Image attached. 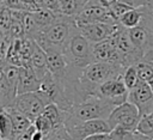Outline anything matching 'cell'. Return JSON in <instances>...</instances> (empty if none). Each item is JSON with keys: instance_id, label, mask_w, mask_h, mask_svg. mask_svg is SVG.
<instances>
[{"instance_id": "cell-3", "label": "cell", "mask_w": 153, "mask_h": 140, "mask_svg": "<svg viewBox=\"0 0 153 140\" xmlns=\"http://www.w3.org/2000/svg\"><path fill=\"white\" fill-rule=\"evenodd\" d=\"M111 127L108 120H88L82 121L67 111L63 127L54 135H59L65 140H84L90 135L110 133Z\"/></svg>"}, {"instance_id": "cell-22", "label": "cell", "mask_w": 153, "mask_h": 140, "mask_svg": "<svg viewBox=\"0 0 153 140\" xmlns=\"http://www.w3.org/2000/svg\"><path fill=\"white\" fill-rule=\"evenodd\" d=\"M33 130H35V126L32 124L29 129H26L25 132L20 133L19 135H17L14 138V140H32V133H33Z\"/></svg>"}, {"instance_id": "cell-23", "label": "cell", "mask_w": 153, "mask_h": 140, "mask_svg": "<svg viewBox=\"0 0 153 140\" xmlns=\"http://www.w3.org/2000/svg\"><path fill=\"white\" fill-rule=\"evenodd\" d=\"M117 1L124 2V4L129 5L130 7H141L147 4V0H116V2Z\"/></svg>"}, {"instance_id": "cell-7", "label": "cell", "mask_w": 153, "mask_h": 140, "mask_svg": "<svg viewBox=\"0 0 153 140\" xmlns=\"http://www.w3.org/2000/svg\"><path fill=\"white\" fill-rule=\"evenodd\" d=\"M140 118H141V114L137 106L130 103L129 101H127L115 106V109L111 111L108 118V122L111 129L115 127H122L124 129L134 132L137 128Z\"/></svg>"}, {"instance_id": "cell-11", "label": "cell", "mask_w": 153, "mask_h": 140, "mask_svg": "<svg viewBox=\"0 0 153 140\" xmlns=\"http://www.w3.org/2000/svg\"><path fill=\"white\" fill-rule=\"evenodd\" d=\"M93 59L94 61L110 62V63H117L123 66L121 54L117 50V47L112 36L105 41L93 44Z\"/></svg>"}, {"instance_id": "cell-12", "label": "cell", "mask_w": 153, "mask_h": 140, "mask_svg": "<svg viewBox=\"0 0 153 140\" xmlns=\"http://www.w3.org/2000/svg\"><path fill=\"white\" fill-rule=\"evenodd\" d=\"M39 86H41V79L36 74V72L30 66H22L18 87H17L18 95L38 91Z\"/></svg>"}, {"instance_id": "cell-25", "label": "cell", "mask_w": 153, "mask_h": 140, "mask_svg": "<svg viewBox=\"0 0 153 140\" xmlns=\"http://www.w3.org/2000/svg\"><path fill=\"white\" fill-rule=\"evenodd\" d=\"M6 106H5V103H4V99H2V97H1V95H0V110H2V109H5Z\"/></svg>"}, {"instance_id": "cell-27", "label": "cell", "mask_w": 153, "mask_h": 140, "mask_svg": "<svg viewBox=\"0 0 153 140\" xmlns=\"http://www.w3.org/2000/svg\"><path fill=\"white\" fill-rule=\"evenodd\" d=\"M2 61H5V60L2 59V56H1V53H0V62H2Z\"/></svg>"}, {"instance_id": "cell-15", "label": "cell", "mask_w": 153, "mask_h": 140, "mask_svg": "<svg viewBox=\"0 0 153 140\" xmlns=\"http://www.w3.org/2000/svg\"><path fill=\"white\" fill-rule=\"evenodd\" d=\"M88 0H59L60 14L67 17H75L81 12Z\"/></svg>"}, {"instance_id": "cell-13", "label": "cell", "mask_w": 153, "mask_h": 140, "mask_svg": "<svg viewBox=\"0 0 153 140\" xmlns=\"http://www.w3.org/2000/svg\"><path fill=\"white\" fill-rule=\"evenodd\" d=\"M38 75V78L42 80L43 77L49 72L47 67V53L44 49H42L37 43H35L33 50L29 59V65Z\"/></svg>"}, {"instance_id": "cell-2", "label": "cell", "mask_w": 153, "mask_h": 140, "mask_svg": "<svg viewBox=\"0 0 153 140\" xmlns=\"http://www.w3.org/2000/svg\"><path fill=\"white\" fill-rule=\"evenodd\" d=\"M62 54L69 66L82 71L86 66L94 61L93 59V44L82 35L79 28L72 26L69 37L63 48Z\"/></svg>"}, {"instance_id": "cell-19", "label": "cell", "mask_w": 153, "mask_h": 140, "mask_svg": "<svg viewBox=\"0 0 153 140\" xmlns=\"http://www.w3.org/2000/svg\"><path fill=\"white\" fill-rule=\"evenodd\" d=\"M123 81L126 84V86L128 87V90L133 89L139 81H140V78H139V72H137V67L136 65H131V66H128L124 68L123 71Z\"/></svg>"}, {"instance_id": "cell-24", "label": "cell", "mask_w": 153, "mask_h": 140, "mask_svg": "<svg viewBox=\"0 0 153 140\" xmlns=\"http://www.w3.org/2000/svg\"><path fill=\"white\" fill-rule=\"evenodd\" d=\"M84 140H111L109 133H104V134H94V135H90Z\"/></svg>"}, {"instance_id": "cell-26", "label": "cell", "mask_w": 153, "mask_h": 140, "mask_svg": "<svg viewBox=\"0 0 153 140\" xmlns=\"http://www.w3.org/2000/svg\"><path fill=\"white\" fill-rule=\"evenodd\" d=\"M148 84H149V86H151V90H152V92H153V79H152V80H151Z\"/></svg>"}, {"instance_id": "cell-10", "label": "cell", "mask_w": 153, "mask_h": 140, "mask_svg": "<svg viewBox=\"0 0 153 140\" xmlns=\"http://www.w3.org/2000/svg\"><path fill=\"white\" fill-rule=\"evenodd\" d=\"M121 26L118 22L115 23H105V22H98V23H91L87 25H84L80 29L82 35L92 43H99L102 41L108 39L111 37Z\"/></svg>"}, {"instance_id": "cell-8", "label": "cell", "mask_w": 153, "mask_h": 140, "mask_svg": "<svg viewBox=\"0 0 153 140\" xmlns=\"http://www.w3.org/2000/svg\"><path fill=\"white\" fill-rule=\"evenodd\" d=\"M128 95H129V90L126 86L122 75L103 83L102 85L98 86L94 93V96L108 99L111 103H114L116 106L127 102Z\"/></svg>"}, {"instance_id": "cell-9", "label": "cell", "mask_w": 153, "mask_h": 140, "mask_svg": "<svg viewBox=\"0 0 153 140\" xmlns=\"http://www.w3.org/2000/svg\"><path fill=\"white\" fill-rule=\"evenodd\" d=\"M128 101L137 106L141 116L153 110V92L148 83L140 80L133 89L129 90Z\"/></svg>"}, {"instance_id": "cell-1", "label": "cell", "mask_w": 153, "mask_h": 140, "mask_svg": "<svg viewBox=\"0 0 153 140\" xmlns=\"http://www.w3.org/2000/svg\"><path fill=\"white\" fill-rule=\"evenodd\" d=\"M73 25V17L60 14L54 23L43 29L33 39L45 53H62Z\"/></svg>"}, {"instance_id": "cell-14", "label": "cell", "mask_w": 153, "mask_h": 140, "mask_svg": "<svg viewBox=\"0 0 153 140\" xmlns=\"http://www.w3.org/2000/svg\"><path fill=\"white\" fill-rule=\"evenodd\" d=\"M6 109L10 111L11 117H12V122H13V140H14V138L17 135H19L20 133H23L26 129H29L33 124V122L29 117L23 115L20 111L14 109L13 106H8Z\"/></svg>"}, {"instance_id": "cell-18", "label": "cell", "mask_w": 153, "mask_h": 140, "mask_svg": "<svg viewBox=\"0 0 153 140\" xmlns=\"http://www.w3.org/2000/svg\"><path fill=\"white\" fill-rule=\"evenodd\" d=\"M136 130L142 133L151 140L153 139V110L151 112L141 116Z\"/></svg>"}, {"instance_id": "cell-17", "label": "cell", "mask_w": 153, "mask_h": 140, "mask_svg": "<svg viewBox=\"0 0 153 140\" xmlns=\"http://www.w3.org/2000/svg\"><path fill=\"white\" fill-rule=\"evenodd\" d=\"M0 138L13 140V122L11 114L6 108L0 110Z\"/></svg>"}, {"instance_id": "cell-21", "label": "cell", "mask_w": 153, "mask_h": 140, "mask_svg": "<svg viewBox=\"0 0 153 140\" xmlns=\"http://www.w3.org/2000/svg\"><path fill=\"white\" fill-rule=\"evenodd\" d=\"M12 10L5 5H0V29L6 34L12 24Z\"/></svg>"}, {"instance_id": "cell-20", "label": "cell", "mask_w": 153, "mask_h": 140, "mask_svg": "<svg viewBox=\"0 0 153 140\" xmlns=\"http://www.w3.org/2000/svg\"><path fill=\"white\" fill-rule=\"evenodd\" d=\"M139 78L140 80H143L146 83H149L153 79V62L149 61H140L136 63Z\"/></svg>"}, {"instance_id": "cell-4", "label": "cell", "mask_w": 153, "mask_h": 140, "mask_svg": "<svg viewBox=\"0 0 153 140\" xmlns=\"http://www.w3.org/2000/svg\"><path fill=\"white\" fill-rule=\"evenodd\" d=\"M126 67L117 63L110 62H102V61H93L88 66H86L80 75L81 85L87 93L88 97L94 96L96 90L103 83L117 78L123 74Z\"/></svg>"}, {"instance_id": "cell-6", "label": "cell", "mask_w": 153, "mask_h": 140, "mask_svg": "<svg viewBox=\"0 0 153 140\" xmlns=\"http://www.w3.org/2000/svg\"><path fill=\"white\" fill-rule=\"evenodd\" d=\"M50 99L41 91H33V92H26V93H20L17 95L13 104L14 109L20 111L23 115L29 117L32 122L36 117H38L45 106L50 104Z\"/></svg>"}, {"instance_id": "cell-16", "label": "cell", "mask_w": 153, "mask_h": 140, "mask_svg": "<svg viewBox=\"0 0 153 140\" xmlns=\"http://www.w3.org/2000/svg\"><path fill=\"white\" fill-rule=\"evenodd\" d=\"M142 17H143L142 6H141V7H135V8H130L129 11H127V12L118 19V23H120L123 28H126V29H131V28L137 26V25L141 23Z\"/></svg>"}, {"instance_id": "cell-5", "label": "cell", "mask_w": 153, "mask_h": 140, "mask_svg": "<svg viewBox=\"0 0 153 140\" xmlns=\"http://www.w3.org/2000/svg\"><path fill=\"white\" fill-rule=\"evenodd\" d=\"M115 106L116 105L108 99H104L98 96H91L85 101L73 105L67 111L74 117L82 121L97 120V118L108 120Z\"/></svg>"}]
</instances>
